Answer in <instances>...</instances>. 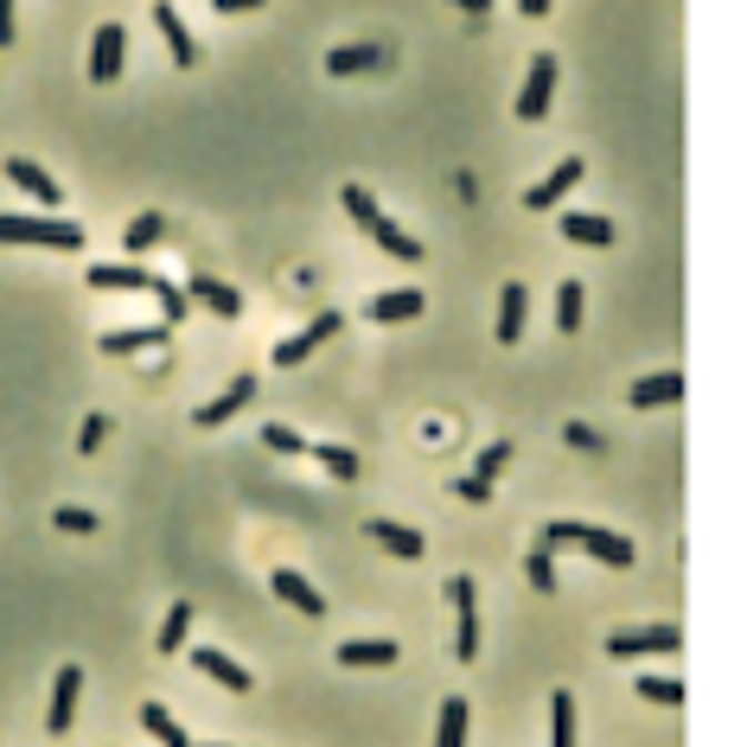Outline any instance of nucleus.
I'll return each instance as SVG.
<instances>
[{
	"mask_svg": "<svg viewBox=\"0 0 747 747\" xmlns=\"http://www.w3.org/2000/svg\"><path fill=\"white\" fill-rule=\"evenodd\" d=\"M13 39V0H0V46Z\"/></svg>",
	"mask_w": 747,
	"mask_h": 747,
	"instance_id": "nucleus-42",
	"label": "nucleus"
},
{
	"mask_svg": "<svg viewBox=\"0 0 747 747\" xmlns=\"http://www.w3.org/2000/svg\"><path fill=\"white\" fill-rule=\"evenodd\" d=\"M582 307H588L582 282H563V287H556V326H563V333H575V326H582Z\"/></svg>",
	"mask_w": 747,
	"mask_h": 747,
	"instance_id": "nucleus-31",
	"label": "nucleus"
},
{
	"mask_svg": "<svg viewBox=\"0 0 747 747\" xmlns=\"http://www.w3.org/2000/svg\"><path fill=\"white\" fill-rule=\"evenodd\" d=\"M524 307H531V294H524V282H505V294H498V345H517L524 339Z\"/></svg>",
	"mask_w": 747,
	"mask_h": 747,
	"instance_id": "nucleus-22",
	"label": "nucleus"
},
{
	"mask_svg": "<svg viewBox=\"0 0 747 747\" xmlns=\"http://www.w3.org/2000/svg\"><path fill=\"white\" fill-rule=\"evenodd\" d=\"M339 326H345V313H320V320H313L307 333H294V339H282V345H275V364H282V371H294V364L307 359L313 345H326V339H333Z\"/></svg>",
	"mask_w": 747,
	"mask_h": 747,
	"instance_id": "nucleus-13",
	"label": "nucleus"
},
{
	"mask_svg": "<svg viewBox=\"0 0 747 747\" xmlns=\"http://www.w3.org/2000/svg\"><path fill=\"white\" fill-rule=\"evenodd\" d=\"M563 435H568V447H600V435H594L588 422H568Z\"/></svg>",
	"mask_w": 747,
	"mask_h": 747,
	"instance_id": "nucleus-40",
	"label": "nucleus"
},
{
	"mask_svg": "<svg viewBox=\"0 0 747 747\" xmlns=\"http://www.w3.org/2000/svg\"><path fill=\"white\" fill-rule=\"evenodd\" d=\"M103 435H109V422H103V415H83L78 447H83V454H97V447H103Z\"/></svg>",
	"mask_w": 747,
	"mask_h": 747,
	"instance_id": "nucleus-38",
	"label": "nucleus"
},
{
	"mask_svg": "<svg viewBox=\"0 0 747 747\" xmlns=\"http://www.w3.org/2000/svg\"><path fill=\"white\" fill-rule=\"evenodd\" d=\"M250 396H256V377H236L224 396H211V403H199V410H192V428H224V422L250 403Z\"/></svg>",
	"mask_w": 747,
	"mask_h": 747,
	"instance_id": "nucleus-15",
	"label": "nucleus"
},
{
	"mask_svg": "<svg viewBox=\"0 0 747 747\" xmlns=\"http://www.w3.org/2000/svg\"><path fill=\"white\" fill-rule=\"evenodd\" d=\"M364 531L384 543L390 556H403V563H415V556H422V531H415V524H396V517H371Z\"/></svg>",
	"mask_w": 747,
	"mask_h": 747,
	"instance_id": "nucleus-20",
	"label": "nucleus"
},
{
	"mask_svg": "<svg viewBox=\"0 0 747 747\" xmlns=\"http://www.w3.org/2000/svg\"><path fill=\"white\" fill-rule=\"evenodd\" d=\"M199 670H205L211 684H224V690H250V684H256V677L236 665V658H224L218 645H199Z\"/></svg>",
	"mask_w": 747,
	"mask_h": 747,
	"instance_id": "nucleus-24",
	"label": "nucleus"
},
{
	"mask_svg": "<svg viewBox=\"0 0 747 747\" xmlns=\"http://www.w3.org/2000/svg\"><path fill=\"white\" fill-rule=\"evenodd\" d=\"M556 231H563L568 243H588V250H607V243H614V224H607L600 211H563Z\"/></svg>",
	"mask_w": 747,
	"mask_h": 747,
	"instance_id": "nucleus-18",
	"label": "nucleus"
},
{
	"mask_svg": "<svg viewBox=\"0 0 747 747\" xmlns=\"http://www.w3.org/2000/svg\"><path fill=\"white\" fill-rule=\"evenodd\" d=\"M454 492H461L466 505H486V498H492V486H486V480H473V473H466V480H454Z\"/></svg>",
	"mask_w": 747,
	"mask_h": 747,
	"instance_id": "nucleus-39",
	"label": "nucleus"
},
{
	"mask_svg": "<svg viewBox=\"0 0 747 747\" xmlns=\"http://www.w3.org/2000/svg\"><path fill=\"white\" fill-rule=\"evenodd\" d=\"M185 633H192V600H173V607H166V619H160L154 645H160V652H180Z\"/></svg>",
	"mask_w": 747,
	"mask_h": 747,
	"instance_id": "nucleus-28",
	"label": "nucleus"
},
{
	"mask_svg": "<svg viewBox=\"0 0 747 747\" xmlns=\"http://www.w3.org/2000/svg\"><path fill=\"white\" fill-rule=\"evenodd\" d=\"M582 173H588V166H582L575 154H568V160H556V166H549V173H543V180L531 185V192H524V205H531V211H549L556 199H568V192L582 185Z\"/></svg>",
	"mask_w": 747,
	"mask_h": 747,
	"instance_id": "nucleus-9",
	"label": "nucleus"
},
{
	"mask_svg": "<svg viewBox=\"0 0 747 747\" xmlns=\"http://www.w3.org/2000/svg\"><path fill=\"white\" fill-rule=\"evenodd\" d=\"M154 243H160V218H154V211H141V218L129 224V250L141 256V250H154Z\"/></svg>",
	"mask_w": 747,
	"mask_h": 747,
	"instance_id": "nucleus-37",
	"label": "nucleus"
},
{
	"mask_svg": "<svg viewBox=\"0 0 747 747\" xmlns=\"http://www.w3.org/2000/svg\"><path fill=\"white\" fill-rule=\"evenodd\" d=\"M543 549L556 556V549H588L594 563H607V568H633V543L619 537V531H600V524H575V517H556V524H543Z\"/></svg>",
	"mask_w": 747,
	"mask_h": 747,
	"instance_id": "nucleus-2",
	"label": "nucleus"
},
{
	"mask_svg": "<svg viewBox=\"0 0 747 747\" xmlns=\"http://www.w3.org/2000/svg\"><path fill=\"white\" fill-rule=\"evenodd\" d=\"M447 600H454V658H473L480 652V607H473V575H447Z\"/></svg>",
	"mask_w": 747,
	"mask_h": 747,
	"instance_id": "nucleus-7",
	"label": "nucleus"
},
{
	"mask_svg": "<svg viewBox=\"0 0 747 747\" xmlns=\"http://www.w3.org/2000/svg\"><path fill=\"white\" fill-rule=\"evenodd\" d=\"M122 64H129V32L97 27V39H90V83H115L122 78Z\"/></svg>",
	"mask_w": 747,
	"mask_h": 747,
	"instance_id": "nucleus-8",
	"label": "nucleus"
},
{
	"mask_svg": "<svg viewBox=\"0 0 747 747\" xmlns=\"http://www.w3.org/2000/svg\"><path fill=\"white\" fill-rule=\"evenodd\" d=\"M454 7H461V13H473V20H486V13H492V0H454Z\"/></svg>",
	"mask_w": 747,
	"mask_h": 747,
	"instance_id": "nucleus-44",
	"label": "nucleus"
},
{
	"mask_svg": "<svg viewBox=\"0 0 747 747\" xmlns=\"http://www.w3.org/2000/svg\"><path fill=\"white\" fill-rule=\"evenodd\" d=\"M166 320L160 326H122V333H103V352L109 359H129V352H154V345H166Z\"/></svg>",
	"mask_w": 747,
	"mask_h": 747,
	"instance_id": "nucleus-21",
	"label": "nucleus"
},
{
	"mask_svg": "<svg viewBox=\"0 0 747 747\" xmlns=\"http://www.w3.org/2000/svg\"><path fill=\"white\" fill-rule=\"evenodd\" d=\"M211 7H218V13H256L262 0H211Z\"/></svg>",
	"mask_w": 747,
	"mask_h": 747,
	"instance_id": "nucleus-41",
	"label": "nucleus"
},
{
	"mask_svg": "<svg viewBox=\"0 0 747 747\" xmlns=\"http://www.w3.org/2000/svg\"><path fill=\"white\" fill-rule=\"evenodd\" d=\"M185 301H199V307L218 313V320H243V294H236L231 282H218V275H192V282H185Z\"/></svg>",
	"mask_w": 747,
	"mask_h": 747,
	"instance_id": "nucleus-11",
	"label": "nucleus"
},
{
	"mask_svg": "<svg viewBox=\"0 0 747 747\" xmlns=\"http://www.w3.org/2000/svg\"><path fill=\"white\" fill-rule=\"evenodd\" d=\"M505 466H512V441H492L486 454L473 461V480H486V486H498V473H505Z\"/></svg>",
	"mask_w": 747,
	"mask_h": 747,
	"instance_id": "nucleus-32",
	"label": "nucleus"
},
{
	"mask_svg": "<svg viewBox=\"0 0 747 747\" xmlns=\"http://www.w3.org/2000/svg\"><path fill=\"white\" fill-rule=\"evenodd\" d=\"M677 396H684V377H677V371H652V377H639V384L626 390L633 410H665V403H677Z\"/></svg>",
	"mask_w": 747,
	"mask_h": 747,
	"instance_id": "nucleus-19",
	"label": "nucleus"
},
{
	"mask_svg": "<svg viewBox=\"0 0 747 747\" xmlns=\"http://www.w3.org/2000/svg\"><path fill=\"white\" fill-rule=\"evenodd\" d=\"M262 441H269L275 454H313V441L301 435V428H287V422H269V428H262Z\"/></svg>",
	"mask_w": 747,
	"mask_h": 747,
	"instance_id": "nucleus-33",
	"label": "nucleus"
},
{
	"mask_svg": "<svg viewBox=\"0 0 747 747\" xmlns=\"http://www.w3.org/2000/svg\"><path fill=\"white\" fill-rule=\"evenodd\" d=\"M52 524H58V531H71V537H90V531H97V512H83V505H58Z\"/></svg>",
	"mask_w": 747,
	"mask_h": 747,
	"instance_id": "nucleus-36",
	"label": "nucleus"
},
{
	"mask_svg": "<svg viewBox=\"0 0 747 747\" xmlns=\"http://www.w3.org/2000/svg\"><path fill=\"white\" fill-rule=\"evenodd\" d=\"M83 282L97 287V294H154L160 275L134 269V262H90V269H83Z\"/></svg>",
	"mask_w": 747,
	"mask_h": 747,
	"instance_id": "nucleus-5",
	"label": "nucleus"
},
{
	"mask_svg": "<svg viewBox=\"0 0 747 747\" xmlns=\"http://www.w3.org/2000/svg\"><path fill=\"white\" fill-rule=\"evenodd\" d=\"M549 747H575V696H549Z\"/></svg>",
	"mask_w": 747,
	"mask_h": 747,
	"instance_id": "nucleus-29",
	"label": "nucleus"
},
{
	"mask_svg": "<svg viewBox=\"0 0 747 747\" xmlns=\"http://www.w3.org/2000/svg\"><path fill=\"white\" fill-rule=\"evenodd\" d=\"M415 313H422V287H390V294L364 301V320H377V326H396V320H415Z\"/></svg>",
	"mask_w": 747,
	"mask_h": 747,
	"instance_id": "nucleus-17",
	"label": "nucleus"
},
{
	"mask_svg": "<svg viewBox=\"0 0 747 747\" xmlns=\"http://www.w3.org/2000/svg\"><path fill=\"white\" fill-rule=\"evenodd\" d=\"M435 747H466V696H447V703H441Z\"/></svg>",
	"mask_w": 747,
	"mask_h": 747,
	"instance_id": "nucleus-27",
	"label": "nucleus"
},
{
	"mask_svg": "<svg viewBox=\"0 0 747 747\" xmlns=\"http://www.w3.org/2000/svg\"><path fill=\"white\" fill-rule=\"evenodd\" d=\"M684 633L677 626H633V633H607V658H652V652H677Z\"/></svg>",
	"mask_w": 747,
	"mask_h": 747,
	"instance_id": "nucleus-6",
	"label": "nucleus"
},
{
	"mask_svg": "<svg viewBox=\"0 0 747 747\" xmlns=\"http://www.w3.org/2000/svg\"><path fill=\"white\" fill-rule=\"evenodd\" d=\"M549 97H556V52H537L531 71H524V90H517V122H543L549 115Z\"/></svg>",
	"mask_w": 747,
	"mask_h": 747,
	"instance_id": "nucleus-4",
	"label": "nucleus"
},
{
	"mask_svg": "<svg viewBox=\"0 0 747 747\" xmlns=\"http://www.w3.org/2000/svg\"><path fill=\"white\" fill-rule=\"evenodd\" d=\"M633 690H639L645 703H684V684H677V677H658V670H652V677H639Z\"/></svg>",
	"mask_w": 747,
	"mask_h": 747,
	"instance_id": "nucleus-35",
	"label": "nucleus"
},
{
	"mask_svg": "<svg viewBox=\"0 0 747 747\" xmlns=\"http://www.w3.org/2000/svg\"><path fill=\"white\" fill-rule=\"evenodd\" d=\"M339 205H345V218H352V224H359L377 250H390L396 262H422V243H415L396 218H384V211H377V199H371L364 185H345V192H339Z\"/></svg>",
	"mask_w": 747,
	"mask_h": 747,
	"instance_id": "nucleus-1",
	"label": "nucleus"
},
{
	"mask_svg": "<svg viewBox=\"0 0 747 747\" xmlns=\"http://www.w3.org/2000/svg\"><path fill=\"white\" fill-rule=\"evenodd\" d=\"M313 461L326 466L333 480H345V486L359 480V454H352V447H339V441H326V447H313Z\"/></svg>",
	"mask_w": 747,
	"mask_h": 747,
	"instance_id": "nucleus-30",
	"label": "nucleus"
},
{
	"mask_svg": "<svg viewBox=\"0 0 747 747\" xmlns=\"http://www.w3.org/2000/svg\"><path fill=\"white\" fill-rule=\"evenodd\" d=\"M524 575H531V588H543V594H549V588H556V556H549V549L537 543V549L524 556Z\"/></svg>",
	"mask_w": 747,
	"mask_h": 747,
	"instance_id": "nucleus-34",
	"label": "nucleus"
},
{
	"mask_svg": "<svg viewBox=\"0 0 747 747\" xmlns=\"http://www.w3.org/2000/svg\"><path fill=\"white\" fill-rule=\"evenodd\" d=\"M148 20L160 27L173 64H199V46H192V32H185V20H180V7H173V0H154V13H148Z\"/></svg>",
	"mask_w": 747,
	"mask_h": 747,
	"instance_id": "nucleus-14",
	"label": "nucleus"
},
{
	"mask_svg": "<svg viewBox=\"0 0 747 747\" xmlns=\"http://www.w3.org/2000/svg\"><path fill=\"white\" fill-rule=\"evenodd\" d=\"M141 728H148V735H154L160 747H192V735H185L180 721H173L166 709H160V703H141Z\"/></svg>",
	"mask_w": 747,
	"mask_h": 747,
	"instance_id": "nucleus-26",
	"label": "nucleus"
},
{
	"mask_svg": "<svg viewBox=\"0 0 747 747\" xmlns=\"http://www.w3.org/2000/svg\"><path fill=\"white\" fill-rule=\"evenodd\" d=\"M269 588L282 594L287 607H301L307 619H320V614H326V594L313 588V582L301 575V568H275V575H269Z\"/></svg>",
	"mask_w": 747,
	"mask_h": 747,
	"instance_id": "nucleus-16",
	"label": "nucleus"
},
{
	"mask_svg": "<svg viewBox=\"0 0 747 747\" xmlns=\"http://www.w3.org/2000/svg\"><path fill=\"white\" fill-rule=\"evenodd\" d=\"M384 46H333V52H326V71H333V78H352V71H377V64H384Z\"/></svg>",
	"mask_w": 747,
	"mask_h": 747,
	"instance_id": "nucleus-25",
	"label": "nucleus"
},
{
	"mask_svg": "<svg viewBox=\"0 0 747 747\" xmlns=\"http://www.w3.org/2000/svg\"><path fill=\"white\" fill-rule=\"evenodd\" d=\"M78 696H83V670H78V665H58V677H52V716H46V735H71V716H78Z\"/></svg>",
	"mask_w": 747,
	"mask_h": 747,
	"instance_id": "nucleus-10",
	"label": "nucleus"
},
{
	"mask_svg": "<svg viewBox=\"0 0 747 747\" xmlns=\"http://www.w3.org/2000/svg\"><path fill=\"white\" fill-rule=\"evenodd\" d=\"M517 13H524V20H543V13H549V0H517Z\"/></svg>",
	"mask_w": 747,
	"mask_h": 747,
	"instance_id": "nucleus-43",
	"label": "nucleus"
},
{
	"mask_svg": "<svg viewBox=\"0 0 747 747\" xmlns=\"http://www.w3.org/2000/svg\"><path fill=\"white\" fill-rule=\"evenodd\" d=\"M0 173H7V180L20 185L27 199H39V205H46V211H58V180H52V173H46V166H39V160L13 154V160H7V166H0Z\"/></svg>",
	"mask_w": 747,
	"mask_h": 747,
	"instance_id": "nucleus-12",
	"label": "nucleus"
},
{
	"mask_svg": "<svg viewBox=\"0 0 747 747\" xmlns=\"http://www.w3.org/2000/svg\"><path fill=\"white\" fill-rule=\"evenodd\" d=\"M339 665H345V670H352V665L384 670V665H396V639H345V645H339Z\"/></svg>",
	"mask_w": 747,
	"mask_h": 747,
	"instance_id": "nucleus-23",
	"label": "nucleus"
},
{
	"mask_svg": "<svg viewBox=\"0 0 747 747\" xmlns=\"http://www.w3.org/2000/svg\"><path fill=\"white\" fill-rule=\"evenodd\" d=\"M0 243H46V250H78L83 224L71 218H20V211H0Z\"/></svg>",
	"mask_w": 747,
	"mask_h": 747,
	"instance_id": "nucleus-3",
	"label": "nucleus"
}]
</instances>
